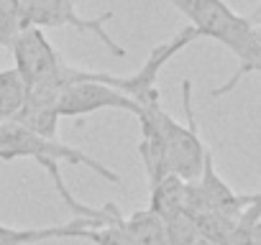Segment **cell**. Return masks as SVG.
Returning a JSON list of instances; mask_svg holds the SVG:
<instances>
[{"mask_svg":"<svg viewBox=\"0 0 261 245\" xmlns=\"http://www.w3.org/2000/svg\"><path fill=\"white\" fill-rule=\"evenodd\" d=\"M16 159H34L39 166H44V171L51 176L57 194L64 199V204L72 209L74 217L100 220L105 225H110L120 217V212L113 202H108L102 209L85 207L82 202L74 199V194L64 184V176L59 169L62 164H80V166L90 169L92 174H97L100 179H105L110 184H120V176L113 169H108L105 164H100L97 159H92L90 154H85L69 143H62L59 138H41V136L16 126V122H0V161H16Z\"/></svg>","mask_w":261,"mask_h":245,"instance_id":"6da1fadb","label":"cell"},{"mask_svg":"<svg viewBox=\"0 0 261 245\" xmlns=\"http://www.w3.org/2000/svg\"><path fill=\"white\" fill-rule=\"evenodd\" d=\"M172 6L190 21L187 26H192L200 34V39H213L223 44L238 59L236 74L225 84L215 87L210 92L213 97L230 92L246 74H261L258 31L248 18L238 16L225 0H172Z\"/></svg>","mask_w":261,"mask_h":245,"instance_id":"7a4b0ae2","label":"cell"},{"mask_svg":"<svg viewBox=\"0 0 261 245\" xmlns=\"http://www.w3.org/2000/svg\"><path fill=\"white\" fill-rule=\"evenodd\" d=\"M182 102H185L187 122L174 120L164 107H159L156 110V126H159V133L164 141L169 174H177L185 181H195L202 171V161H205L207 148L197 133L195 110H192V82L190 79H182Z\"/></svg>","mask_w":261,"mask_h":245,"instance_id":"3957f363","label":"cell"},{"mask_svg":"<svg viewBox=\"0 0 261 245\" xmlns=\"http://www.w3.org/2000/svg\"><path fill=\"white\" fill-rule=\"evenodd\" d=\"M118 79L120 77L108 72H90L87 79L67 84L57 95L59 117H85L100 110H125L139 115V105L120 89H115Z\"/></svg>","mask_w":261,"mask_h":245,"instance_id":"277c9868","label":"cell"},{"mask_svg":"<svg viewBox=\"0 0 261 245\" xmlns=\"http://www.w3.org/2000/svg\"><path fill=\"white\" fill-rule=\"evenodd\" d=\"M21 6V16H23V23L26 26H36V28H62V26H72L77 31H85V34H92L95 39L102 41V46L123 59L125 56V49L113 41V36L105 31V21L113 18V11L102 13L100 18H82L74 8V0H18Z\"/></svg>","mask_w":261,"mask_h":245,"instance_id":"5b68a950","label":"cell"},{"mask_svg":"<svg viewBox=\"0 0 261 245\" xmlns=\"http://www.w3.org/2000/svg\"><path fill=\"white\" fill-rule=\"evenodd\" d=\"M197 39H200V34H197L192 26H182L169 41H162L159 46L151 49L149 59L141 64V69H139L136 74L120 77L115 89H120L123 95H128L139 107H141V105H149V102H154V100H162L159 87H156L162 67H164L172 56H177L182 49H187L192 41H197Z\"/></svg>","mask_w":261,"mask_h":245,"instance_id":"8992f818","label":"cell"},{"mask_svg":"<svg viewBox=\"0 0 261 245\" xmlns=\"http://www.w3.org/2000/svg\"><path fill=\"white\" fill-rule=\"evenodd\" d=\"M13 59H16V72L21 74V79L26 82V87H36L39 82H44L64 59L62 54L51 46V41L46 39V34L36 26H23L18 31V36L11 44Z\"/></svg>","mask_w":261,"mask_h":245,"instance_id":"52a82bcc","label":"cell"},{"mask_svg":"<svg viewBox=\"0 0 261 245\" xmlns=\"http://www.w3.org/2000/svg\"><path fill=\"white\" fill-rule=\"evenodd\" d=\"M16 126L41 136V138H57V126H59V112H57V92L34 87L29 89V97L18 115L11 120Z\"/></svg>","mask_w":261,"mask_h":245,"instance_id":"ba28073f","label":"cell"},{"mask_svg":"<svg viewBox=\"0 0 261 245\" xmlns=\"http://www.w3.org/2000/svg\"><path fill=\"white\" fill-rule=\"evenodd\" d=\"M105 225L100 220H85L74 217L67 225H49V227H13V225H0V245H39L49 240L62 237H85L87 227Z\"/></svg>","mask_w":261,"mask_h":245,"instance_id":"9c48e42d","label":"cell"},{"mask_svg":"<svg viewBox=\"0 0 261 245\" xmlns=\"http://www.w3.org/2000/svg\"><path fill=\"white\" fill-rule=\"evenodd\" d=\"M149 209L154 215H159L164 222L179 212H187V181L179 179L177 174L162 176L156 184H151Z\"/></svg>","mask_w":261,"mask_h":245,"instance_id":"30bf717a","label":"cell"},{"mask_svg":"<svg viewBox=\"0 0 261 245\" xmlns=\"http://www.w3.org/2000/svg\"><path fill=\"white\" fill-rule=\"evenodd\" d=\"M120 227L134 237L136 245H167V225L149 207L130 217H120Z\"/></svg>","mask_w":261,"mask_h":245,"instance_id":"8fae6325","label":"cell"},{"mask_svg":"<svg viewBox=\"0 0 261 245\" xmlns=\"http://www.w3.org/2000/svg\"><path fill=\"white\" fill-rule=\"evenodd\" d=\"M29 97V87L21 74L11 67L0 72V122H11Z\"/></svg>","mask_w":261,"mask_h":245,"instance_id":"7c38bea8","label":"cell"},{"mask_svg":"<svg viewBox=\"0 0 261 245\" xmlns=\"http://www.w3.org/2000/svg\"><path fill=\"white\" fill-rule=\"evenodd\" d=\"M23 16H21V6L18 0H0V46L11 49L13 39L18 36V31L23 28Z\"/></svg>","mask_w":261,"mask_h":245,"instance_id":"4fadbf2b","label":"cell"},{"mask_svg":"<svg viewBox=\"0 0 261 245\" xmlns=\"http://www.w3.org/2000/svg\"><path fill=\"white\" fill-rule=\"evenodd\" d=\"M164 225H167V245H195L200 237L197 222L190 212H179Z\"/></svg>","mask_w":261,"mask_h":245,"instance_id":"5bb4252c","label":"cell"},{"mask_svg":"<svg viewBox=\"0 0 261 245\" xmlns=\"http://www.w3.org/2000/svg\"><path fill=\"white\" fill-rule=\"evenodd\" d=\"M261 222V192L256 194H248L246 199V207L241 209L238 220H236V232H233V240L230 242H243L251 237V230Z\"/></svg>","mask_w":261,"mask_h":245,"instance_id":"9a60e30c","label":"cell"},{"mask_svg":"<svg viewBox=\"0 0 261 245\" xmlns=\"http://www.w3.org/2000/svg\"><path fill=\"white\" fill-rule=\"evenodd\" d=\"M123 217V215H120ZM120 217L110 225H97V227H87L82 240H90L95 245H136L123 227H120Z\"/></svg>","mask_w":261,"mask_h":245,"instance_id":"2e32d148","label":"cell"},{"mask_svg":"<svg viewBox=\"0 0 261 245\" xmlns=\"http://www.w3.org/2000/svg\"><path fill=\"white\" fill-rule=\"evenodd\" d=\"M248 240H251V245H261V222L251 230V237Z\"/></svg>","mask_w":261,"mask_h":245,"instance_id":"e0dca14e","label":"cell"},{"mask_svg":"<svg viewBox=\"0 0 261 245\" xmlns=\"http://www.w3.org/2000/svg\"><path fill=\"white\" fill-rule=\"evenodd\" d=\"M248 21H251L253 26H261V3H258V8H256V11L248 16Z\"/></svg>","mask_w":261,"mask_h":245,"instance_id":"ac0fdd59","label":"cell"},{"mask_svg":"<svg viewBox=\"0 0 261 245\" xmlns=\"http://www.w3.org/2000/svg\"><path fill=\"white\" fill-rule=\"evenodd\" d=\"M230 245H251V240H243V242H230Z\"/></svg>","mask_w":261,"mask_h":245,"instance_id":"d6986e66","label":"cell"},{"mask_svg":"<svg viewBox=\"0 0 261 245\" xmlns=\"http://www.w3.org/2000/svg\"><path fill=\"white\" fill-rule=\"evenodd\" d=\"M256 31H258V41H261V26H256Z\"/></svg>","mask_w":261,"mask_h":245,"instance_id":"ffe728a7","label":"cell"}]
</instances>
